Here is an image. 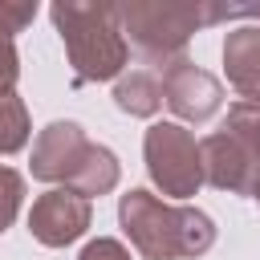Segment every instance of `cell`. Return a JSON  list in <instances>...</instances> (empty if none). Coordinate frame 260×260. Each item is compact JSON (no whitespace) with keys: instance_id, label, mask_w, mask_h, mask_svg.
<instances>
[{"instance_id":"cell-14","label":"cell","mask_w":260,"mask_h":260,"mask_svg":"<svg viewBox=\"0 0 260 260\" xmlns=\"http://www.w3.org/2000/svg\"><path fill=\"white\" fill-rule=\"evenodd\" d=\"M20 199H24V179L12 167H0V232L12 228V219L20 211Z\"/></svg>"},{"instance_id":"cell-3","label":"cell","mask_w":260,"mask_h":260,"mask_svg":"<svg viewBox=\"0 0 260 260\" xmlns=\"http://www.w3.org/2000/svg\"><path fill=\"white\" fill-rule=\"evenodd\" d=\"M65 57L73 65V81H118L130 57V45L118 24V4H98V0H57L49 8Z\"/></svg>"},{"instance_id":"cell-11","label":"cell","mask_w":260,"mask_h":260,"mask_svg":"<svg viewBox=\"0 0 260 260\" xmlns=\"http://www.w3.org/2000/svg\"><path fill=\"white\" fill-rule=\"evenodd\" d=\"M114 106L130 118H150L158 114L162 106V85H158V73L150 69H130L114 81Z\"/></svg>"},{"instance_id":"cell-18","label":"cell","mask_w":260,"mask_h":260,"mask_svg":"<svg viewBox=\"0 0 260 260\" xmlns=\"http://www.w3.org/2000/svg\"><path fill=\"white\" fill-rule=\"evenodd\" d=\"M252 199H256V203H260V183H256V191H252Z\"/></svg>"},{"instance_id":"cell-10","label":"cell","mask_w":260,"mask_h":260,"mask_svg":"<svg viewBox=\"0 0 260 260\" xmlns=\"http://www.w3.org/2000/svg\"><path fill=\"white\" fill-rule=\"evenodd\" d=\"M118 175H122L118 154H114L110 146L89 142V146H85V154H81V162H77V171L69 175L65 191H73V195H81V199H93V195L114 191V187H118Z\"/></svg>"},{"instance_id":"cell-8","label":"cell","mask_w":260,"mask_h":260,"mask_svg":"<svg viewBox=\"0 0 260 260\" xmlns=\"http://www.w3.org/2000/svg\"><path fill=\"white\" fill-rule=\"evenodd\" d=\"M85 146H89V138H85V130L77 122H49L37 134V142H32V162H28L32 167V179L61 183L65 187L69 175L77 171Z\"/></svg>"},{"instance_id":"cell-13","label":"cell","mask_w":260,"mask_h":260,"mask_svg":"<svg viewBox=\"0 0 260 260\" xmlns=\"http://www.w3.org/2000/svg\"><path fill=\"white\" fill-rule=\"evenodd\" d=\"M223 130H228V134H236V138H240V142L260 158V106H252V102H236V106L228 110Z\"/></svg>"},{"instance_id":"cell-9","label":"cell","mask_w":260,"mask_h":260,"mask_svg":"<svg viewBox=\"0 0 260 260\" xmlns=\"http://www.w3.org/2000/svg\"><path fill=\"white\" fill-rule=\"evenodd\" d=\"M223 73L244 102L260 106V28L240 24L223 37Z\"/></svg>"},{"instance_id":"cell-15","label":"cell","mask_w":260,"mask_h":260,"mask_svg":"<svg viewBox=\"0 0 260 260\" xmlns=\"http://www.w3.org/2000/svg\"><path fill=\"white\" fill-rule=\"evenodd\" d=\"M32 16H37V0H24V4H16V0H0V28H4L8 37H16Z\"/></svg>"},{"instance_id":"cell-6","label":"cell","mask_w":260,"mask_h":260,"mask_svg":"<svg viewBox=\"0 0 260 260\" xmlns=\"http://www.w3.org/2000/svg\"><path fill=\"white\" fill-rule=\"evenodd\" d=\"M158 85H162V102L183 122H207L219 110V102H223L219 81L207 69H199L195 61H187V57L162 65L158 69Z\"/></svg>"},{"instance_id":"cell-2","label":"cell","mask_w":260,"mask_h":260,"mask_svg":"<svg viewBox=\"0 0 260 260\" xmlns=\"http://www.w3.org/2000/svg\"><path fill=\"white\" fill-rule=\"evenodd\" d=\"M118 223L130 236V244L146 260H183L203 256L215 244V223L199 207L162 203L158 195L134 187L118 199Z\"/></svg>"},{"instance_id":"cell-16","label":"cell","mask_w":260,"mask_h":260,"mask_svg":"<svg viewBox=\"0 0 260 260\" xmlns=\"http://www.w3.org/2000/svg\"><path fill=\"white\" fill-rule=\"evenodd\" d=\"M16 77H20V57H16V45H12V37L0 28V93H12Z\"/></svg>"},{"instance_id":"cell-7","label":"cell","mask_w":260,"mask_h":260,"mask_svg":"<svg viewBox=\"0 0 260 260\" xmlns=\"http://www.w3.org/2000/svg\"><path fill=\"white\" fill-rule=\"evenodd\" d=\"M89 199H81V195H73V191H65V187H53V191H45L37 203H32V211H28V232L45 244V248H65V244H73V240H81L85 236V228H89Z\"/></svg>"},{"instance_id":"cell-4","label":"cell","mask_w":260,"mask_h":260,"mask_svg":"<svg viewBox=\"0 0 260 260\" xmlns=\"http://www.w3.org/2000/svg\"><path fill=\"white\" fill-rule=\"evenodd\" d=\"M146 171L154 187L171 199H187L203 187V167H199V142L187 126L179 122H154L142 138Z\"/></svg>"},{"instance_id":"cell-5","label":"cell","mask_w":260,"mask_h":260,"mask_svg":"<svg viewBox=\"0 0 260 260\" xmlns=\"http://www.w3.org/2000/svg\"><path fill=\"white\" fill-rule=\"evenodd\" d=\"M199 167H203V183H211L215 191L252 195L260 183V158L228 130H215L199 142Z\"/></svg>"},{"instance_id":"cell-1","label":"cell","mask_w":260,"mask_h":260,"mask_svg":"<svg viewBox=\"0 0 260 260\" xmlns=\"http://www.w3.org/2000/svg\"><path fill=\"white\" fill-rule=\"evenodd\" d=\"M248 16H260V4H158V0L118 4L122 37H130V45L158 69L183 57L195 28L215 20H248Z\"/></svg>"},{"instance_id":"cell-17","label":"cell","mask_w":260,"mask_h":260,"mask_svg":"<svg viewBox=\"0 0 260 260\" xmlns=\"http://www.w3.org/2000/svg\"><path fill=\"white\" fill-rule=\"evenodd\" d=\"M77 260H130V252H126L118 240L98 236V240H89V244L81 248V256H77Z\"/></svg>"},{"instance_id":"cell-12","label":"cell","mask_w":260,"mask_h":260,"mask_svg":"<svg viewBox=\"0 0 260 260\" xmlns=\"http://www.w3.org/2000/svg\"><path fill=\"white\" fill-rule=\"evenodd\" d=\"M28 142V110L16 93H0V154H16Z\"/></svg>"}]
</instances>
